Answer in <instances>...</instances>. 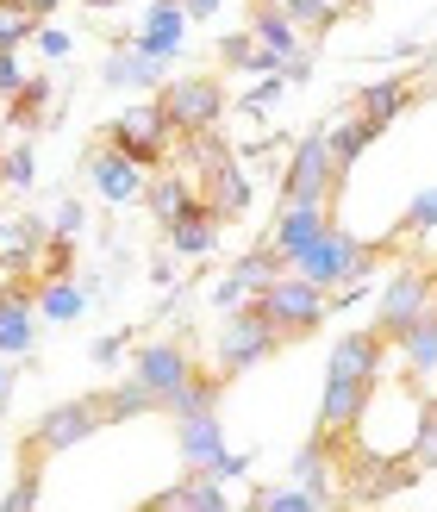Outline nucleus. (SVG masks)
Listing matches in <instances>:
<instances>
[{
  "instance_id": "f704fd0d",
  "label": "nucleus",
  "mask_w": 437,
  "mask_h": 512,
  "mask_svg": "<svg viewBox=\"0 0 437 512\" xmlns=\"http://www.w3.org/2000/svg\"><path fill=\"white\" fill-rule=\"evenodd\" d=\"M288 88H294V82H288V75H281V69H269V75H263V82H256V88H250V94L238 100V107H244L250 119H269V113L281 107V94H288Z\"/></svg>"
},
{
  "instance_id": "2f4dec72",
  "label": "nucleus",
  "mask_w": 437,
  "mask_h": 512,
  "mask_svg": "<svg viewBox=\"0 0 437 512\" xmlns=\"http://www.w3.org/2000/svg\"><path fill=\"white\" fill-rule=\"evenodd\" d=\"M281 13H288L306 38H325L331 25H338V7H331V0H281Z\"/></svg>"
},
{
  "instance_id": "c85d7f7f",
  "label": "nucleus",
  "mask_w": 437,
  "mask_h": 512,
  "mask_svg": "<svg viewBox=\"0 0 437 512\" xmlns=\"http://www.w3.org/2000/svg\"><path fill=\"white\" fill-rule=\"evenodd\" d=\"M188 200H194V182H188V175H163V182H150L144 188V207H150V219H157V225H169L175 213H182L188 207Z\"/></svg>"
},
{
  "instance_id": "a18cd8bd",
  "label": "nucleus",
  "mask_w": 437,
  "mask_h": 512,
  "mask_svg": "<svg viewBox=\"0 0 437 512\" xmlns=\"http://www.w3.org/2000/svg\"><path fill=\"white\" fill-rule=\"evenodd\" d=\"M82 7H94V13H107V7H125V0H82Z\"/></svg>"
},
{
  "instance_id": "aec40b11",
  "label": "nucleus",
  "mask_w": 437,
  "mask_h": 512,
  "mask_svg": "<svg viewBox=\"0 0 437 512\" xmlns=\"http://www.w3.org/2000/svg\"><path fill=\"white\" fill-rule=\"evenodd\" d=\"M250 32H256V44H263L275 63H288V57H300V50H306L300 44L306 32L281 13V0H256V7H250Z\"/></svg>"
},
{
  "instance_id": "6e6552de",
  "label": "nucleus",
  "mask_w": 437,
  "mask_h": 512,
  "mask_svg": "<svg viewBox=\"0 0 437 512\" xmlns=\"http://www.w3.org/2000/svg\"><path fill=\"white\" fill-rule=\"evenodd\" d=\"M338 169H331V144H325V132H306L300 144H294V157H288V169H281V200L275 207H288V200H338Z\"/></svg>"
},
{
  "instance_id": "cd10ccee",
  "label": "nucleus",
  "mask_w": 437,
  "mask_h": 512,
  "mask_svg": "<svg viewBox=\"0 0 437 512\" xmlns=\"http://www.w3.org/2000/svg\"><path fill=\"white\" fill-rule=\"evenodd\" d=\"M219 69H238V75H269V69H281L263 44H256V32H231V38H219Z\"/></svg>"
},
{
  "instance_id": "7c9ffc66",
  "label": "nucleus",
  "mask_w": 437,
  "mask_h": 512,
  "mask_svg": "<svg viewBox=\"0 0 437 512\" xmlns=\"http://www.w3.org/2000/svg\"><path fill=\"white\" fill-rule=\"evenodd\" d=\"M413 469L419 475H437V394H425L419 400V431H413Z\"/></svg>"
},
{
  "instance_id": "393cba45",
  "label": "nucleus",
  "mask_w": 437,
  "mask_h": 512,
  "mask_svg": "<svg viewBox=\"0 0 437 512\" xmlns=\"http://www.w3.org/2000/svg\"><path fill=\"white\" fill-rule=\"evenodd\" d=\"M100 413H107V425H132V419H144V413H163V400L150 394L138 375H125L119 388H100Z\"/></svg>"
},
{
  "instance_id": "37998d69",
  "label": "nucleus",
  "mask_w": 437,
  "mask_h": 512,
  "mask_svg": "<svg viewBox=\"0 0 437 512\" xmlns=\"http://www.w3.org/2000/svg\"><path fill=\"white\" fill-rule=\"evenodd\" d=\"M225 0H188V19H207V13H219Z\"/></svg>"
},
{
  "instance_id": "f03ea898",
  "label": "nucleus",
  "mask_w": 437,
  "mask_h": 512,
  "mask_svg": "<svg viewBox=\"0 0 437 512\" xmlns=\"http://www.w3.org/2000/svg\"><path fill=\"white\" fill-rule=\"evenodd\" d=\"M281 344H288V338H281V331L269 325V313H263V306H256V294H250V300H238V306H231V313H225V325H219V344H213V369L231 381V375L256 369L263 356H275Z\"/></svg>"
},
{
  "instance_id": "dca6fc26",
  "label": "nucleus",
  "mask_w": 437,
  "mask_h": 512,
  "mask_svg": "<svg viewBox=\"0 0 437 512\" xmlns=\"http://www.w3.org/2000/svg\"><path fill=\"white\" fill-rule=\"evenodd\" d=\"M182 38H188V0H157L144 13V32L132 38V50H144L157 63H175L182 57Z\"/></svg>"
},
{
  "instance_id": "f3484780",
  "label": "nucleus",
  "mask_w": 437,
  "mask_h": 512,
  "mask_svg": "<svg viewBox=\"0 0 437 512\" xmlns=\"http://www.w3.org/2000/svg\"><path fill=\"white\" fill-rule=\"evenodd\" d=\"M100 82H107V88H119V94H157V88L169 82V63L144 57V50H132V44H119L113 57L100 63Z\"/></svg>"
},
{
  "instance_id": "bb28decb",
  "label": "nucleus",
  "mask_w": 437,
  "mask_h": 512,
  "mask_svg": "<svg viewBox=\"0 0 437 512\" xmlns=\"http://www.w3.org/2000/svg\"><path fill=\"white\" fill-rule=\"evenodd\" d=\"M38 313H44V319H57V325H69V319H82V313H88V294L75 288L69 275H50V281H38Z\"/></svg>"
},
{
  "instance_id": "2eb2a0df",
  "label": "nucleus",
  "mask_w": 437,
  "mask_h": 512,
  "mask_svg": "<svg viewBox=\"0 0 437 512\" xmlns=\"http://www.w3.org/2000/svg\"><path fill=\"white\" fill-rule=\"evenodd\" d=\"M219 232H225V219H219L213 200H200V194H194L188 207L163 225V238H169V250H175V256H207V250L219 244Z\"/></svg>"
},
{
  "instance_id": "c9c22d12",
  "label": "nucleus",
  "mask_w": 437,
  "mask_h": 512,
  "mask_svg": "<svg viewBox=\"0 0 437 512\" xmlns=\"http://www.w3.org/2000/svg\"><path fill=\"white\" fill-rule=\"evenodd\" d=\"M32 175H38V150L32 144H13L7 157H0V188H32Z\"/></svg>"
},
{
  "instance_id": "ea45409f",
  "label": "nucleus",
  "mask_w": 437,
  "mask_h": 512,
  "mask_svg": "<svg viewBox=\"0 0 437 512\" xmlns=\"http://www.w3.org/2000/svg\"><path fill=\"white\" fill-rule=\"evenodd\" d=\"M25 82V63H19V50L13 44H0V94H13Z\"/></svg>"
},
{
  "instance_id": "4be33fe9",
  "label": "nucleus",
  "mask_w": 437,
  "mask_h": 512,
  "mask_svg": "<svg viewBox=\"0 0 437 512\" xmlns=\"http://www.w3.org/2000/svg\"><path fill=\"white\" fill-rule=\"evenodd\" d=\"M219 400H225V375L194 363V375H188L182 388L169 394V406H163V413H169V419H200V413H219Z\"/></svg>"
},
{
  "instance_id": "9d476101",
  "label": "nucleus",
  "mask_w": 437,
  "mask_h": 512,
  "mask_svg": "<svg viewBox=\"0 0 437 512\" xmlns=\"http://www.w3.org/2000/svg\"><path fill=\"white\" fill-rule=\"evenodd\" d=\"M88 182H94V194L107 200V207H132V200H144V188H150V169H138L125 150H113V144L94 138V150H88Z\"/></svg>"
},
{
  "instance_id": "49530a36",
  "label": "nucleus",
  "mask_w": 437,
  "mask_h": 512,
  "mask_svg": "<svg viewBox=\"0 0 437 512\" xmlns=\"http://www.w3.org/2000/svg\"><path fill=\"white\" fill-rule=\"evenodd\" d=\"M0 394H7V363H0Z\"/></svg>"
},
{
  "instance_id": "f257e3e1",
  "label": "nucleus",
  "mask_w": 437,
  "mask_h": 512,
  "mask_svg": "<svg viewBox=\"0 0 437 512\" xmlns=\"http://www.w3.org/2000/svg\"><path fill=\"white\" fill-rule=\"evenodd\" d=\"M375 256H381L375 244H363V238H350L344 225L331 219L325 232H319L313 244H306V250L294 256V269H300L306 281H319L325 294H338V288H363V281H369V269H375Z\"/></svg>"
},
{
  "instance_id": "4c0bfd02",
  "label": "nucleus",
  "mask_w": 437,
  "mask_h": 512,
  "mask_svg": "<svg viewBox=\"0 0 437 512\" xmlns=\"http://www.w3.org/2000/svg\"><path fill=\"white\" fill-rule=\"evenodd\" d=\"M38 50H44V63H63L69 50H75V38L63 32V25H38V38H32Z\"/></svg>"
},
{
  "instance_id": "39448f33",
  "label": "nucleus",
  "mask_w": 437,
  "mask_h": 512,
  "mask_svg": "<svg viewBox=\"0 0 437 512\" xmlns=\"http://www.w3.org/2000/svg\"><path fill=\"white\" fill-rule=\"evenodd\" d=\"M157 100L169 107L175 138H194V132H219V119L231 113V94L219 75H188V82H163Z\"/></svg>"
},
{
  "instance_id": "a878e982",
  "label": "nucleus",
  "mask_w": 437,
  "mask_h": 512,
  "mask_svg": "<svg viewBox=\"0 0 437 512\" xmlns=\"http://www.w3.org/2000/svg\"><path fill=\"white\" fill-rule=\"evenodd\" d=\"M50 107H57V88H50L44 75H25V82L7 94V119L19 125V132H38V125L50 119Z\"/></svg>"
},
{
  "instance_id": "473e14b6",
  "label": "nucleus",
  "mask_w": 437,
  "mask_h": 512,
  "mask_svg": "<svg viewBox=\"0 0 437 512\" xmlns=\"http://www.w3.org/2000/svg\"><path fill=\"white\" fill-rule=\"evenodd\" d=\"M38 25H44V19L25 7V0H0V44H13V50H19V44H32V38H38Z\"/></svg>"
},
{
  "instance_id": "9b49d317",
  "label": "nucleus",
  "mask_w": 437,
  "mask_h": 512,
  "mask_svg": "<svg viewBox=\"0 0 437 512\" xmlns=\"http://www.w3.org/2000/svg\"><path fill=\"white\" fill-rule=\"evenodd\" d=\"M132 375L144 381L150 394H157L163 406H169V394L182 388V381L194 375V350L188 344H175V338H157V344H138V356H132Z\"/></svg>"
},
{
  "instance_id": "423d86ee",
  "label": "nucleus",
  "mask_w": 437,
  "mask_h": 512,
  "mask_svg": "<svg viewBox=\"0 0 437 512\" xmlns=\"http://www.w3.org/2000/svg\"><path fill=\"white\" fill-rule=\"evenodd\" d=\"M375 394V381H350V375H325V394H319V419H313V444L338 456L356 425H363V406Z\"/></svg>"
},
{
  "instance_id": "72a5a7b5",
  "label": "nucleus",
  "mask_w": 437,
  "mask_h": 512,
  "mask_svg": "<svg viewBox=\"0 0 437 512\" xmlns=\"http://www.w3.org/2000/svg\"><path fill=\"white\" fill-rule=\"evenodd\" d=\"M38 475H44V456H38V450H25V469H19L13 488L0 494V506H7V512H32V506H38Z\"/></svg>"
},
{
  "instance_id": "b1692460",
  "label": "nucleus",
  "mask_w": 437,
  "mask_h": 512,
  "mask_svg": "<svg viewBox=\"0 0 437 512\" xmlns=\"http://www.w3.org/2000/svg\"><path fill=\"white\" fill-rule=\"evenodd\" d=\"M394 344H400V363H406V375H413V381L437 375V306H431V313H419Z\"/></svg>"
},
{
  "instance_id": "c03bdc74",
  "label": "nucleus",
  "mask_w": 437,
  "mask_h": 512,
  "mask_svg": "<svg viewBox=\"0 0 437 512\" xmlns=\"http://www.w3.org/2000/svg\"><path fill=\"white\" fill-rule=\"evenodd\" d=\"M25 7H32L38 19H50V13H57V7H63V0H25Z\"/></svg>"
},
{
  "instance_id": "1a4fd4ad",
  "label": "nucleus",
  "mask_w": 437,
  "mask_h": 512,
  "mask_svg": "<svg viewBox=\"0 0 437 512\" xmlns=\"http://www.w3.org/2000/svg\"><path fill=\"white\" fill-rule=\"evenodd\" d=\"M431 306H437V275L431 269H400L388 281V294H381V306H375V325L388 331V338H400V331L419 313H431Z\"/></svg>"
},
{
  "instance_id": "58836bf2",
  "label": "nucleus",
  "mask_w": 437,
  "mask_h": 512,
  "mask_svg": "<svg viewBox=\"0 0 437 512\" xmlns=\"http://www.w3.org/2000/svg\"><path fill=\"white\" fill-rule=\"evenodd\" d=\"M82 225H88V207H82V200H63V207H57V219H50V232L75 238V232H82Z\"/></svg>"
},
{
  "instance_id": "6ab92c4d",
  "label": "nucleus",
  "mask_w": 437,
  "mask_h": 512,
  "mask_svg": "<svg viewBox=\"0 0 437 512\" xmlns=\"http://www.w3.org/2000/svg\"><path fill=\"white\" fill-rule=\"evenodd\" d=\"M413 100H419V82H413V75H388V82H369L363 94H356V113H363L375 132H388V125L413 107Z\"/></svg>"
},
{
  "instance_id": "4468645a",
  "label": "nucleus",
  "mask_w": 437,
  "mask_h": 512,
  "mask_svg": "<svg viewBox=\"0 0 437 512\" xmlns=\"http://www.w3.org/2000/svg\"><path fill=\"white\" fill-rule=\"evenodd\" d=\"M325 225H331V200H288V207H275V232H269V244L288 256V269H294V256L313 244Z\"/></svg>"
},
{
  "instance_id": "ddd939ff",
  "label": "nucleus",
  "mask_w": 437,
  "mask_h": 512,
  "mask_svg": "<svg viewBox=\"0 0 437 512\" xmlns=\"http://www.w3.org/2000/svg\"><path fill=\"white\" fill-rule=\"evenodd\" d=\"M32 344H38V288L13 281V288H0V356H25Z\"/></svg>"
},
{
  "instance_id": "a19ab883",
  "label": "nucleus",
  "mask_w": 437,
  "mask_h": 512,
  "mask_svg": "<svg viewBox=\"0 0 437 512\" xmlns=\"http://www.w3.org/2000/svg\"><path fill=\"white\" fill-rule=\"evenodd\" d=\"M213 475H219V481H225V488H231V481H244V475H250V456H231V450H225Z\"/></svg>"
},
{
  "instance_id": "a211bd4d",
  "label": "nucleus",
  "mask_w": 437,
  "mask_h": 512,
  "mask_svg": "<svg viewBox=\"0 0 437 512\" xmlns=\"http://www.w3.org/2000/svg\"><path fill=\"white\" fill-rule=\"evenodd\" d=\"M44 238H50V225H44V219H32V213H0V269L32 275Z\"/></svg>"
},
{
  "instance_id": "0eeeda50",
  "label": "nucleus",
  "mask_w": 437,
  "mask_h": 512,
  "mask_svg": "<svg viewBox=\"0 0 437 512\" xmlns=\"http://www.w3.org/2000/svg\"><path fill=\"white\" fill-rule=\"evenodd\" d=\"M94 431H107V413H100V394H75V400H63V406H50V413H38V425H32V438H25V450H38V456H57V450L88 444Z\"/></svg>"
},
{
  "instance_id": "5701e85b",
  "label": "nucleus",
  "mask_w": 437,
  "mask_h": 512,
  "mask_svg": "<svg viewBox=\"0 0 437 512\" xmlns=\"http://www.w3.org/2000/svg\"><path fill=\"white\" fill-rule=\"evenodd\" d=\"M175 431H182V456H188V469H219V456H225V425H219V413L175 419Z\"/></svg>"
},
{
  "instance_id": "412c9836",
  "label": "nucleus",
  "mask_w": 437,
  "mask_h": 512,
  "mask_svg": "<svg viewBox=\"0 0 437 512\" xmlns=\"http://www.w3.org/2000/svg\"><path fill=\"white\" fill-rule=\"evenodd\" d=\"M375 138H381V132H375V125L356 113V107H350L338 125H325V144H331V169H338V182H350V169L363 163V150H369Z\"/></svg>"
},
{
  "instance_id": "79ce46f5",
  "label": "nucleus",
  "mask_w": 437,
  "mask_h": 512,
  "mask_svg": "<svg viewBox=\"0 0 437 512\" xmlns=\"http://www.w3.org/2000/svg\"><path fill=\"white\" fill-rule=\"evenodd\" d=\"M88 356H94L100 369H113L119 356H125V338H94V350H88Z\"/></svg>"
},
{
  "instance_id": "c756f323",
  "label": "nucleus",
  "mask_w": 437,
  "mask_h": 512,
  "mask_svg": "<svg viewBox=\"0 0 437 512\" xmlns=\"http://www.w3.org/2000/svg\"><path fill=\"white\" fill-rule=\"evenodd\" d=\"M250 506H256V512H319V506H331V494L306 488V481H288V488H263Z\"/></svg>"
},
{
  "instance_id": "7ed1b4c3",
  "label": "nucleus",
  "mask_w": 437,
  "mask_h": 512,
  "mask_svg": "<svg viewBox=\"0 0 437 512\" xmlns=\"http://www.w3.org/2000/svg\"><path fill=\"white\" fill-rule=\"evenodd\" d=\"M256 306L269 313V325L281 331V338H313V331L331 319V294L319 288V281H306L300 269L275 275L269 288H256Z\"/></svg>"
},
{
  "instance_id": "f8f14e48",
  "label": "nucleus",
  "mask_w": 437,
  "mask_h": 512,
  "mask_svg": "<svg viewBox=\"0 0 437 512\" xmlns=\"http://www.w3.org/2000/svg\"><path fill=\"white\" fill-rule=\"evenodd\" d=\"M388 331L369 325V331H344L338 344H331V363L325 375H350V381H381V363H388Z\"/></svg>"
},
{
  "instance_id": "e433bc0d",
  "label": "nucleus",
  "mask_w": 437,
  "mask_h": 512,
  "mask_svg": "<svg viewBox=\"0 0 437 512\" xmlns=\"http://www.w3.org/2000/svg\"><path fill=\"white\" fill-rule=\"evenodd\" d=\"M400 232H437V188H425V194H413V207H406V219H400Z\"/></svg>"
},
{
  "instance_id": "20e7f679",
  "label": "nucleus",
  "mask_w": 437,
  "mask_h": 512,
  "mask_svg": "<svg viewBox=\"0 0 437 512\" xmlns=\"http://www.w3.org/2000/svg\"><path fill=\"white\" fill-rule=\"evenodd\" d=\"M169 138H175V125H169V107H163L157 94H150V100H132V107H125V113L107 125V132H100V144L125 150L138 169H163L169 150H175Z\"/></svg>"
}]
</instances>
